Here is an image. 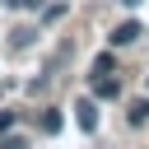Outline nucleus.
<instances>
[{"mask_svg":"<svg viewBox=\"0 0 149 149\" xmlns=\"http://www.w3.org/2000/svg\"><path fill=\"white\" fill-rule=\"evenodd\" d=\"M74 121H79V130H98V102L93 98H79L74 102Z\"/></svg>","mask_w":149,"mask_h":149,"instance_id":"nucleus-1","label":"nucleus"},{"mask_svg":"<svg viewBox=\"0 0 149 149\" xmlns=\"http://www.w3.org/2000/svg\"><path fill=\"white\" fill-rule=\"evenodd\" d=\"M135 37H144V28H140L135 19H126V23H116V28H112V47H130Z\"/></svg>","mask_w":149,"mask_h":149,"instance_id":"nucleus-2","label":"nucleus"},{"mask_svg":"<svg viewBox=\"0 0 149 149\" xmlns=\"http://www.w3.org/2000/svg\"><path fill=\"white\" fill-rule=\"evenodd\" d=\"M116 93H121L116 74H93V98H116Z\"/></svg>","mask_w":149,"mask_h":149,"instance_id":"nucleus-3","label":"nucleus"},{"mask_svg":"<svg viewBox=\"0 0 149 149\" xmlns=\"http://www.w3.org/2000/svg\"><path fill=\"white\" fill-rule=\"evenodd\" d=\"M93 74H116V61H112V51H102V56L93 61Z\"/></svg>","mask_w":149,"mask_h":149,"instance_id":"nucleus-4","label":"nucleus"},{"mask_svg":"<svg viewBox=\"0 0 149 149\" xmlns=\"http://www.w3.org/2000/svg\"><path fill=\"white\" fill-rule=\"evenodd\" d=\"M126 116H130V126H144V121H149V102H130Z\"/></svg>","mask_w":149,"mask_h":149,"instance_id":"nucleus-5","label":"nucleus"},{"mask_svg":"<svg viewBox=\"0 0 149 149\" xmlns=\"http://www.w3.org/2000/svg\"><path fill=\"white\" fill-rule=\"evenodd\" d=\"M42 130L56 135V130H61V112H42Z\"/></svg>","mask_w":149,"mask_h":149,"instance_id":"nucleus-6","label":"nucleus"},{"mask_svg":"<svg viewBox=\"0 0 149 149\" xmlns=\"http://www.w3.org/2000/svg\"><path fill=\"white\" fill-rule=\"evenodd\" d=\"M33 37H37V33H33V28H14V47H28V42H33Z\"/></svg>","mask_w":149,"mask_h":149,"instance_id":"nucleus-7","label":"nucleus"},{"mask_svg":"<svg viewBox=\"0 0 149 149\" xmlns=\"http://www.w3.org/2000/svg\"><path fill=\"white\" fill-rule=\"evenodd\" d=\"M0 149H28V140H23V135H5V140H0Z\"/></svg>","mask_w":149,"mask_h":149,"instance_id":"nucleus-8","label":"nucleus"},{"mask_svg":"<svg viewBox=\"0 0 149 149\" xmlns=\"http://www.w3.org/2000/svg\"><path fill=\"white\" fill-rule=\"evenodd\" d=\"M14 126V112H0V130H9Z\"/></svg>","mask_w":149,"mask_h":149,"instance_id":"nucleus-9","label":"nucleus"},{"mask_svg":"<svg viewBox=\"0 0 149 149\" xmlns=\"http://www.w3.org/2000/svg\"><path fill=\"white\" fill-rule=\"evenodd\" d=\"M121 5H126V9H135V5H140V0H121Z\"/></svg>","mask_w":149,"mask_h":149,"instance_id":"nucleus-10","label":"nucleus"}]
</instances>
